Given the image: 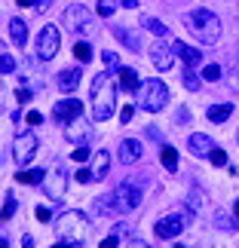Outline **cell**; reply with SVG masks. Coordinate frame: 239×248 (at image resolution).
Listing matches in <instances>:
<instances>
[{
    "label": "cell",
    "instance_id": "cell-1",
    "mask_svg": "<svg viewBox=\"0 0 239 248\" xmlns=\"http://www.w3.org/2000/svg\"><path fill=\"white\" fill-rule=\"evenodd\" d=\"M117 108V83L111 74H95L92 80V120H111Z\"/></svg>",
    "mask_w": 239,
    "mask_h": 248
},
{
    "label": "cell",
    "instance_id": "cell-2",
    "mask_svg": "<svg viewBox=\"0 0 239 248\" xmlns=\"http://www.w3.org/2000/svg\"><path fill=\"white\" fill-rule=\"evenodd\" d=\"M184 28L206 46L221 40V22H218V16L208 13V9H190L184 16Z\"/></svg>",
    "mask_w": 239,
    "mask_h": 248
},
{
    "label": "cell",
    "instance_id": "cell-3",
    "mask_svg": "<svg viewBox=\"0 0 239 248\" xmlns=\"http://www.w3.org/2000/svg\"><path fill=\"white\" fill-rule=\"evenodd\" d=\"M92 227L89 221H86L83 212H64L59 215V221H55V236L71 245H86V239H89Z\"/></svg>",
    "mask_w": 239,
    "mask_h": 248
},
{
    "label": "cell",
    "instance_id": "cell-4",
    "mask_svg": "<svg viewBox=\"0 0 239 248\" xmlns=\"http://www.w3.org/2000/svg\"><path fill=\"white\" fill-rule=\"evenodd\" d=\"M135 95H138V108L150 110V113H159L169 104V86L162 80H144Z\"/></svg>",
    "mask_w": 239,
    "mask_h": 248
},
{
    "label": "cell",
    "instance_id": "cell-5",
    "mask_svg": "<svg viewBox=\"0 0 239 248\" xmlns=\"http://www.w3.org/2000/svg\"><path fill=\"white\" fill-rule=\"evenodd\" d=\"M62 25H64V31H71V34H86L92 28V13L86 6L74 3L62 13Z\"/></svg>",
    "mask_w": 239,
    "mask_h": 248
},
{
    "label": "cell",
    "instance_id": "cell-6",
    "mask_svg": "<svg viewBox=\"0 0 239 248\" xmlns=\"http://www.w3.org/2000/svg\"><path fill=\"white\" fill-rule=\"evenodd\" d=\"M111 196H113V205H117L120 215H129L141 205V187L132 184V181H123L117 187V193H111Z\"/></svg>",
    "mask_w": 239,
    "mask_h": 248
},
{
    "label": "cell",
    "instance_id": "cell-7",
    "mask_svg": "<svg viewBox=\"0 0 239 248\" xmlns=\"http://www.w3.org/2000/svg\"><path fill=\"white\" fill-rule=\"evenodd\" d=\"M59 46H62V34L55 25H46L40 34H37V59L40 62H49L59 55Z\"/></svg>",
    "mask_w": 239,
    "mask_h": 248
},
{
    "label": "cell",
    "instance_id": "cell-8",
    "mask_svg": "<svg viewBox=\"0 0 239 248\" xmlns=\"http://www.w3.org/2000/svg\"><path fill=\"white\" fill-rule=\"evenodd\" d=\"M37 144H40V141H37L34 132H18L16 141H13V159L18 166H28L37 154Z\"/></svg>",
    "mask_w": 239,
    "mask_h": 248
},
{
    "label": "cell",
    "instance_id": "cell-9",
    "mask_svg": "<svg viewBox=\"0 0 239 248\" xmlns=\"http://www.w3.org/2000/svg\"><path fill=\"white\" fill-rule=\"evenodd\" d=\"M64 138L71 141V144H89V141L95 138V129H92V123L89 120H83V117H77V120H71V123H64Z\"/></svg>",
    "mask_w": 239,
    "mask_h": 248
},
{
    "label": "cell",
    "instance_id": "cell-10",
    "mask_svg": "<svg viewBox=\"0 0 239 248\" xmlns=\"http://www.w3.org/2000/svg\"><path fill=\"white\" fill-rule=\"evenodd\" d=\"M64 187H68V171H64L62 166H52L49 171H46V181H43L46 196H49V199H62Z\"/></svg>",
    "mask_w": 239,
    "mask_h": 248
},
{
    "label": "cell",
    "instance_id": "cell-11",
    "mask_svg": "<svg viewBox=\"0 0 239 248\" xmlns=\"http://www.w3.org/2000/svg\"><path fill=\"white\" fill-rule=\"evenodd\" d=\"M181 230H184V217L181 215H166V217H159L157 227H154V233L159 239H175Z\"/></svg>",
    "mask_w": 239,
    "mask_h": 248
},
{
    "label": "cell",
    "instance_id": "cell-12",
    "mask_svg": "<svg viewBox=\"0 0 239 248\" xmlns=\"http://www.w3.org/2000/svg\"><path fill=\"white\" fill-rule=\"evenodd\" d=\"M52 117L59 120V123H71V120L83 117V101H77V98H64V101H59V104L52 108Z\"/></svg>",
    "mask_w": 239,
    "mask_h": 248
},
{
    "label": "cell",
    "instance_id": "cell-13",
    "mask_svg": "<svg viewBox=\"0 0 239 248\" xmlns=\"http://www.w3.org/2000/svg\"><path fill=\"white\" fill-rule=\"evenodd\" d=\"M150 62H154V68H157V71H169V68H172V62H175V49L157 40L154 46H150Z\"/></svg>",
    "mask_w": 239,
    "mask_h": 248
},
{
    "label": "cell",
    "instance_id": "cell-14",
    "mask_svg": "<svg viewBox=\"0 0 239 248\" xmlns=\"http://www.w3.org/2000/svg\"><path fill=\"white\" fill-rule=\"evenodd\" d=\"M138 159H141V141H135V138L120 141V163L132 166V163H138Z\"/></svg>",
    "mask_w": 239,
    "mask_h": 248
},
{
    "label": "cell",
    "instance_id": "cell-15",
    "mask_svg": "<svg viewBox=\"0 0 239 248\" xmlns=\"http://www.w3.org/2000/svg\"><path fill=\"white\" fill-rule=\"evenodd\" d=\"M187 150H190L193 156H208V154L215 150V141L208 138V135H199V132H196V135L187 138Z\"/></svg>",
    "mask_w": 239,
    "mask_h": 248
},
{
    "label": "cell",
    "instance_id": "cell-16",
    "mask_svg": "<svg viewBox=\"0 0 239 248\" xmlns=\"http://www.w3.org/2000/svg\"><path fill=\"white\" fill-rule=\"evenodd\" d=\"M111 31H113V37H117V40H120L123 46H126V49L141 52V37H138L135 31H129V28H123V25H113Z\"/></svg>",
    "mask_w": 239,
    "mask_h": 248
},
{
    "label": "cell",
    "instance_id": "cell-17",
    "mask_svg": "<svg viewBox=\"0 0 239 248\" xmlns=\"http://www.w3.org/2000/svg\"><path fill=\"white\" fill-rule=\"evenodd\" d=\"M172 49H175V55H178V59L187 64V68H196V64L203 62V52H199V49H193V46H184V43H172Z\"/></svg>",
    "mask_w": 239,
    "mask_h": 248
},
{
    "label": "cell",
    "instance_id": "cell-18",
    "mask_svg": "<svg viewBox=\"0 0 239 248\" xmlns=\"http://www.w3.org/2000/svg\"><path fill=\"white\" fill-rule=\"evenodd\" d=\"M108 169H111V154L108 150H98V154H95V159H92V181H101L104 175H108Z\"/></svg>",
    "mask_w": 239,
    "mask_h": 248
},
{
    "label": "cell",
    "instance_id": "cell-19",
    "mask_svg": "<svg viewBox=\"0 0 239 248\" xmlns=\"http://www.w3.org/2000/svg\"><path fill=\"white\" fill-rule=\"evenodd\" d=\"M206 117L212 120V123H227L233 117V104L230 101H224V104H212V108L206 110Z\"/></svg>",
    "mask_w": 239,
    "mask_h": 248
},
{
    "label": "cell",
    "instance_id": "cell-20",
    "mask_svg": "<svg viewBox=\"0 0 239 248\" xmlns=\"http://www.w3.org/2000/svg\"><path fill=\"white\" fill-rule=\"evenodd\" d=\"M77 83H80V68H64V71L59 74L62 92H74V89H77Z\"/></svg>",
    "mask_w": 239,
    "mask_h": 248
},
{
    "label": "cell",
    "instance_id": "cell-21",
    "mask_svg": "<svg viewBox=\"0 0 239 248\" xmlns=\"http://www.w3.org/2000/svg\"><path fill=\"white\" fill-rule=\"evenodd\" d=\"M9 37H13L16 46H25V40H28V25H25V18H13V22H9Z\"/></svg>",
    "mask_w": 239,
    "mask_h": 248
},
{
    "label": "cell",
    "instance_id": "cell-22",
    "mask_svg": "<svg viewBox=\"0 0 239 248\" xmlns=\"http://www.w3.org/2000/svg\"><path fill=\"white\" fill-rule=\"evenodd\" d=\"M135 86H141L138 83V71L135 68H120V89L123 92H135Z\"/></svg>",
    "mask_w": 239,
    "mask_h": 248
},
{
    "label": "cell",
    "instance_id": "cell-23",
    "mask_svg": "<svg viewBox=\"0 0 239 248\" xmlns=\"http://www.w3.org/2000/svg\"><path fill=\"white\" fill-rule=\"evenodd\" d=\"M18 184H43L46 181V171L43 169H31V171H18L16 175Z\"/></svg>",
    "mask_w": 239,
    "mask_h": 248
},
{
    "label": "cell",
    "instance_id": "cell-24",
    "mask_svg": "<svg viewBox=\"0 0 239 248\" xmlns=\"http://www.w3.org/2000/svg\"><path fill=\"white\" fill-rule=\"evenodd\" d=\"M159 159H162V166H166L169 171L178 169V150H175V147H162V150H159Z\"/></svg>",
    "mask_w": 239,
    "mask_h": 248
},
{
    "label": "cell",
    "instance_id": "cell-25",
    "mask_svg": "<svg viewBox=\"0 0 239 248\" xmlns=\"http://www.w3.org/2000/svg\"><path fill=\"white\" fill-rule=\"evenodd\" d=\"M181 83H184V89H190V92L199 89V77H196L190 68H184V74H181Z\"/></svg>",
    "mask_w": 239,
    "mask_h": 248
},
{
    "label": "cell",
    "instance_id": "cell-26",
    "mask_svg": "<svg viewBox=\"0 0 239 248\" xmlns=\"http://www.w3.org/2000/svg\"><path fill=\"white\" fill-rule=\"evenodd\" d=\"M16 3H18V6H34L37 13H46L52 0H16Z\"/></svg>",
    "mask_w": 239,
    "mask_h": 248
},
{
    "label": "cell",
    "instance_id": "cell-27",
    "mask_svg": "<svg viewBox=\"0 0 239 248\" xmlns=\"http://www.w3.org/2000/svg\"><path fill=\"white\" fill-rule=\"evenodd\" d=\"M74 55H77V59H80V62H89V59H92V46L80 40L77 46H74Z\"/></svg>",
    "mask_w": 239,
    "mask_h": 248
},
{
    "label": "cell",
    "instance_id": "cell-28",
    "mask_svg": "<svg viewBox=\"0 0 239 248\" xmlns=\"http://www.w3.org/2000/svg\"><path fill=\"white\" fill-rule=\"evenodd\" d=\"M13 215H16V199H13V196H6L3 208H0V221H6V217H13Z\"/></svg>",
    "mask_w": 239,
    "mask_h": 248
},
{
    "label": "cell",
    "instance_id": "cell-29",
    "mask_svg": "<svg viewBox=\"0 0 239 248\" xmlns=\"http://www.w3.org/2000/svg\"><path fill=\"white\" fill-rule=\"evenodd\" d=\"M203 80H208V83L221 80V68H218V64H208V68H203Z\"/></svg>",
    "mask_w": 239,
    "mask_h": 248
},
{
    "label": "cell",
    "instance_id": "cell-30",
    "mask_svg": "<svg viewBox=\"0 0 239 248\" xmlns=\"http://www.w3.org/2000/svg\"><path fill=\"white\" fill-rule=\"evenodd\" d=\"M71 159H74V163H86V159H89V144H80V147H74Z\"/></svg>",
    "mask_w": 239,
    "mask_h": 248
},
{
    "label": "cell",
    "instance_id": "cell-31",
    "mask_svg": "<svg viewBox=\"0 0 239 248\" xmlns=\"http://www.w3.org/2000/svg\"><path fill=\"white\" fill-rule=\"evenodd\" d=\"M144 28H147V31H154L157 37H162V34H166V25H162V22H157V18H144Z\"/></svg>",
    "mask_w": 239,
    "mask_h": 248
},
{
    "label": "cell",
    "instance_id": "cell-32",
    "mask_svg": "<svg viewBox=\"0 0 239 248\" xmlns=\"http://www.w3.org/2000/svg\"><path fill=\"white\" fill-rule=\"evenodd\" d=\"M101 59H104V64H108V68H120V55L113 52V49H104Z\"/></svg>",
    "mask_w": 239,
    "mask_h": 248
},
{
    "label": "cell",
    "instance_id": "cell-33",
    "mask_svg": "<svg viewBox=\"0 0 239 248\" xmlns=\"http://www.w3.org/2000/svg\"><path fill=\"white\" fill-rule=\"evenodd\" d=\"M113 9H117V3H113V0H98V16H113Z\"/></svg>",
    "mask_w": 239,
    "mask_h": 248
},
{
    "label": "cell",
    "instance_id": "cell-34",
    "mask_svg": "<svg viewBox=\"0 0 239 248\" xmlns=\"http://www.w3.org/2000/svg\"><path fill=\"white\" fill-rule=\"evenodd\" d=\"M208 159H212V166H227V154L221 147H215L212 154H208Z\"/></svg>",
    "mask_w": 239,
    "mask_h": 248
},
{
    "label": "cell",
    "instance_id": "cell-35",
    "mask_svg": "<svg viewBox=\"0 0 239 248\" xmlns=\"http://www.w3.org/2000/svg\"><path fill=\"white\" fill-rule=\"evenodd\" d=\"M13 71H16L13 55H0V74H13Z\"/></svg>",
    "mask_w": 239,
    "mask_h": 248
},
{
    "label": "cell",
    "instance_id": "cell-36",
    "mask_svg": "<svg viewBox=\"0 0 239 248\" xmlns=\"http://www.w3.org/2000/svg\"><path fill=\"white\" fill-rule=\"evenodd\" d=\"M132 117H135V108H132V104H126V108L120 110V123H132Z\"/></svg>",
    "mask_w": 239,
    "mask_h": 248
},
{
    "label": "cell",
    "instance_id": "cell-37",
    "mask_svg": "<svg viewBox=\"0 0 239 248\" xmlns=\"http://www.w3.org/2000/svg\"><path fill=\"white\" fill-rule=\"evenodd\" d=\"M117 245H120V233L104 236V242H101V248H117Z\"/></svg>",
    "mask_w": 239,
    "mask_h": 248
},
{
    "label": "cell",
    "instance_id": "cell-38",
    "mask_svg": "<svg viewBox=\"0 0 239 248\" xmlns=\"http://www.w3.org/2000/svg\"><path fill=\"white\" fill-rule=\"evenodd\" d=\"M175 123H178V126H184V123H190V110H187V108H178V113H175Z\"/></svg>",
    "mask_w": 239,
    "mask_h": 248
},
{
    "label": "cell",
    "instance_id": "cell-39",
    "mask_svg": "<svg viewBox=\"0 0 239 248\" xmlns=\"http://www.w3.org/2000/svg\"><path fill=\"white\" fill-rule=\"evenodd\" d=\"M37 221H40V224H49L52 221V215H49V208H46V205L37 208Z\"/></svg>",
    "mask_w": 239,
    "mask_h": 248
},
{
    "label": "cell",
    "instance_id": "cell-40",
    "mask_svg": "<svg viewBox=\"0 0 239 248\" xmlns=\"http://www.w3.org/2000/svg\"><path fill=\"white\" fill-rule=\"evenodd\" d=\"M25 123H31V126H40V123H43L40 110H31V113H28V120H25Z\"/></svg>",
    "mask_w": 239,
    "mask_h": 248
},
{
    "label": "cell",
    "instance_id": "cell-41",
    "mask_svg": "<svg viewBox=\"0 0 239 248\" xmlns=\"http://www.w3.org/2000/svg\"><path fill=\"white\" fill-rule=\"evenodd\" d=\"M77 181H80V184H89V181H92V171L80 169V171H77Z\"/></svg>",
    "mask_w": 239,
    "mask_h": 248
},
{
    "label": "cell",
    "instance_id": "cell-42",
    "mask_svg": "<svg viewBox=\"0 0 239 248\" xmlns=\"http://www.w3.org/2000/svg\"><path fill=\"white\" fill-rule=\"evenodd\" d=\"M16 98L22 101V104H28V101H31V92H28V89H18V92H16Z\"/></svg>",
    "mask_w": 239,
    "mask_h": 248
},
{
    "label": "cell",
    "instance_id": "cell-43",
    "mask_svg": "<svg viewBox=\"0 0 239 248\" xmlns=\"http://www.w3.org/2000/svg\"><path fill=\"white\" fill-rule=\"evenodd\" d=\"M129 248H150V245H147V242H141V239H132Z\"/></svg>",
    "mask_w": 239,
    "mask_h": 248
},
{
    "label": "cell",
    "instance_id": "cell-44",
    "mask_svg": "<svg viewBox=\"0 0 239 248\" xmlns=\"http://www.w3.org/2000/svg\"><path fill=\"white\" fill-rule=\"evenodd\" d=\"M22 248H37V245H34L31 236H25V239H22Z\"/></svg>",
    "mask_w": 239,
    "mask_h": 248
},
{
    "label": "cell",
    "instance_id": "cell-45",
    "mask_svg": "<svg viewBox=\"0 0 239 248\" xmlns=\"http://www.w3.org/2000/svg\"><path fill=\"white\" fill-rule=\"evenodd\" d=\"M120 3L126 6V9H135V6H138V0H120Z\"/></svg>",
    "mask_w": 239,
    "mask_h": 248
},
{
    "label": "cell",
    "instance_id": "cell-46",
    "mask_svg": "<svg viewBox=\"0 0 239 248\" xmlns=\"http://www.w3.org/2000/svg\"><path fill=\"white\" fill-rule=\"evenodd\" d=\"M52 248H77V245H71V242H64V239H59V242H55Z\"/></svg>",
    "mask_w": 239,
    "mask_h": 248
},
{
    "label": "cell",
    "instance_id": "cell-47",
    "mask_svg": "<svg viewBox=\"0 0 239 248\" xmlns=\"http://www.w3.org/2000/svg\"><path fill=\"white\" fill-rule=\"evenodd\" d=\"M233 215L239 217V199H236V202H233Z\"/></svg>",
    "mask_w": 239,
    "mask_h": 248
},
{
    "label": "cell",
    "instance_id": "cell-48",
    "mask_svg": "<svg viewBox=\"0 0 239 248\" xmlns=\"http://www.w3.org/2000/svg\"><path fill=\"white\" fill-rule=\"evenodd\" d=\"M0 248H9V242L3 239V236H0Z\"/></svg>",
    "mask_w": 239,
    "mask_h": 248
},
{
    "label": "cell",
    "instance_id": "cell-49",
    "mask_svg": "<svg viewBox=\"0 0 239 248\" xmlns=\"http://www.w3.org/2000/svg\"><path fill=\"white\" fill-rule=\"evenodd\" d=\"M175 248H184V245H175Z\"/></svg>",
    "mask_w": 239,
    "mask_h": 248
},
{
    "label": "cell",
    "instance_id": "cell-50",
    "mask_svg": "<svg viewBox=\"0 0 239 248\" xmlns=\"http://www.w3.org/2000/svg\"><path fill=\"white\" fill-rule=\"evenodd\" d=\"M236 141H239V132H236Z\"/></svg>",
    "mask_w": 239,
    "mask_h": 248
}]
</instances>
